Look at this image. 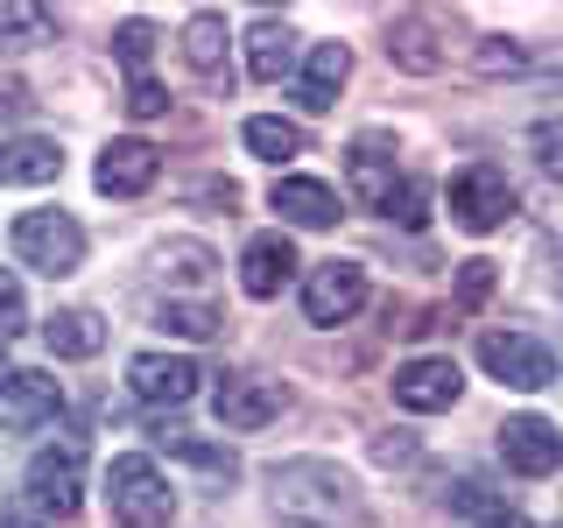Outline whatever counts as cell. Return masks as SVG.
<instances>
[{"instance_id":"6","label":"cell","mask_w":563,"mask_h":528,"mask_svg":"<svg viewBox=\"0 0 563 528\" xmlns=\"http://www.w3.org/2000/svg\"><path fill=\"white\" fill-rule=\"evenodd\" d=\"M479 360H486L493 381L521 387V395H536V387L556 381V352L542 345V339H528V331H486V339H479Z\"/></svg>"},{"instance_id":"12","label":"cell","mask_w":563,"mask_h":528,"mask_svg":"<svg viewBox=\"0 0 563 528\" xmlns=\"http://www.w3.org/2000/svg\"><path fill=\"white\" fill-rule=\"evenodd\" d=\"M57 409H64V387L49 374H35V366L0 374V422H8V430H35V422H49Z\"/></svg>"},{"instance_id":"8","label":"cell","mask_w":563,"mask_h":528,"mask_svg":"<svg viewBox=\"0 0 563 528\" xmlns=\"http://www.w3.org/2000/svg\"><path fill=\"white\" fill-rule=\"evenodd\" d=\"M457 395H465V374H457L451 352H422V360H409L395 374V402H401V409H416V416L451 409Z\"/></svg>"},{"instance_id":"17","label":"cell","mask_w":563,"mask_h":528,"mask_svg":"<svg viewBox=\"0 0 563 528\" xmlns=\"http://www.w3.org/2000/svg\"><path fill=\"white\" fill-rule=\"evenodd\" d=\"M246 70H254L261 85H282L296 70V29L275 22V14H261V22L246 29Z\"/></svg>"},{"instance_id":"14","label":"cell","mask_w":563,"mask_h":528,"mask_svg":"<svg viewBox=\"0 0 563 528\" xmlns=\"http://www.w3.org/2000/svg\"><path fill=\"white\" fill-rule=\"evenodd\" d=\"M296 275V246L289 233H261V240H246V254H240V289L254 296V304H268V296H282V282Z\"/></svg>"},{"instance_id":"22","label":"cell","mask_w":563,"mask_h":528,"mask_svg":"<svg viewBox=\"0 0 563 528\" xmlns=\"http://www.w3.org/2000/svg\"><path fill=\"white\" fill-rule=\"evenodd\" d=\"M387 57H395L401 70H437L444 64V50H437V35H430V22H422V14H401L395 29H387Z\"/></svg>"},{"instance_id":"27","label":"cell","mask_w":563,"mask_h":528,"mask_svg":"<svg viewBox=\"0 0 563 528\" xmlns=\"http://www.w3.org/2000/svg\"><path fill=\"white\" fill-rule=\"evenodd\" d=\"M128 113H134V120H155V113H169V92L148 78V70H134V85H128Z\"/></svg>"},{"instance_id":"7","label":"cell","mask_w":563,"mask_h":528,"mask_svg":"<svg viewBox=\"0 0 563 528\" xmlns=\"http://www.w3.org/2000/svg\"><path fill=\"white\" fill-rule=\"evenodd\" d=\"M366 304V268L360 261H317L303 282V317L310 324H345Z\"/></svg>"},{"instance_id":"21","label":"cell","mask_w":563,"mask_h":528,"mask_svg":"<svg viewBox=\"0 0 563 528\" xmlns=\"http://www.w3.org/2000/svg\"><path fill=\"white\" fill-rule=\"evenodd\" d=\"M184 64L198 70L205 85H219L225 78V14H190V29H184Z\"/></svg>"},{"instance_id":"29","label":"cell","mask_w":563,"mask_h":528,"mask_svg":"<svg viewBox=\"0 0 563 528\" xmlns=\"http://www.w3.org/2000/svg\"><path fill=\"white\" fill-rule=\"evenodd\" d=\"M205 268H211L205 246H163V275H176V282H205Z\"/></svg>"},{"instance_id":"3","label":"cell","mask_w":563,"mask_h":528,"mask_svg":"<svg viewBox=\"0 0 563 528\" xmlns=\"http://www.w3.org/2000/svg\"><path fill=\"white\" fill-rule=\"evenodd\" d=\"M8 246H14V261H22V268L70 275L85 261V226L70 219V211H22V219H14V233H8Z\"/></svg>"},{"instance_id":"32","label":"cell","mask_w":563,"mask_h":528,"mask_svg":"<svg viewBox=\"0 0 563 528\" xmlns=\"http://www.w3.org/2000/svg\"><path fill=\"white\" fill-rule=\"evenodd\" d=\"M380 211H387V219H401V226H422V184H416V176H401V190Z\"/></svg>"},{"instance_id":"34","label":"cell","mask_w":563,"mask_h":528,"mask_svg":"<svg viewBox=\"0 0 563 528\" xmlns=\"http://www.w3.org/2000/svg\"><path fill=\"white\" fill-rule=\"evenodd\" d=\"M0 528H43V515L29 507V493H14V501L0 507Z\"/></svg>"},{"instance_id":"18","label":"cell","mask_w":563,"mask_h":528,"mask_svg":"<svg viewBox=\"0 0 563 528\" xmlns=\"http://www.w3.org/2000/svg\"><path fill=\"white\" fill-rule=\"evenodd\" d=\"M352 78V50L345 43H317L303 57V78H296V99L310 106V113H324V106H339V85Z\"/></svg>"},{"instance_id":"26","label":"cell","mask_w":563,"mask_h":528,"mask_svg":"<svg viewBox=\"0 0 563 528\" xmlns=\"http://www.w3.org/2000/svg\"><path fill=\"white\" fill-rule=\"evenodd\" d=\"M148 50H155V22H120V29H113V57L128 64V70L148 64Z\"/></svg>"},{"instance_id":"24","label":"cell","mask_w":563,"mask_h":528,"mask_svg":"<svg viewBox=\"0 0 563 528\" xmlns=\"http://www.w3.org/2000/svg\"><path fill=\"white\" fill-rule=\"evenodd\" d=\"M49 8H29V0H0V43L29 50V43H49Z\"/></svg>"},{"instance_id":"1","label":"cell","mask_w":563,"mask_h":528,"mask_svg":"<svg viewBox=\"0 0 563 528\" xmlns=\"http://www.w3.org/2000/svg\"><path fill=\"white\" fill-rule=\"evenodd\" d=\"M268 501L289 528H352L360 521V486L331 458H289V465H275Z\"/></svg>"},{"instance_id":"25","label":"cell","mask_w":563,"mask_h":528,"mask_svg":"<svg viewBox=\"0 0 563 528\" xmlns=\"http://www.w3.org/2000/svg\"><path fill=\"white\" fill-rule=\"evenodd\" d=\"M155 324L176 331V339H211V331H219V310L211 304H155Z\"/></svg>"},{"instance_id":"15","label":"cell","mask_w":563,"mask_h":528,"mask_svg":"<svg viewBox=\"0 0 563 528\" xmlns=\"http://www.w3.org/2000/svg\"><path fill=\"white\" fill-rule=\"evenodd\" d=\"M345 176H352V190H360V198L374 205V211H380V205L401 190V163H395V148H387L380 134H360V141H352Z\"/></svg>"},{"instance_id":"4","label":"cell","mask_w":563,"mask_h":528,"mask_svg":"<svg viewBox=\"0 0 563 528\" xmlns=\"http://www.w3.org/2000/svg\"><path fill=\"white\" fill-rule=\"evenodd\" d=\"M507 211H515V184L500 163H465L451 176V219L465 233H493V226H507Z\"/></svg>"},{"instance_id":"30","label":"cell","mask_w":563,"mask_h":528,"mask_svg":"<svg viewBox=\"0 0 563 528\" xmlns=\"http://www.w3.org/2000/svg\"><path fill=\"white\" fill-rule=\"evenodd\" d=\"M479 70H528V50L507 43V35H486V43H479Z\"/></svg>"},{"instance_id":"28","label":"cell","mask_w":563,"mask_h":528,"mask_svg":"<svg viewBox=\"0 0 563 528\" xmlns=\"http://www.w3.org/2000/svg\"><path fill=\"white\" fill-rule=\"evenodd\" d=\"M29 324V304H22V282L0 268V339H14V331Z\"/></svg>"},{"instance_id":"36","label":"cell","mask_w":563,"mask_h":528,"mask_svg":"<svg viewBox=\"0 0 563 528\" xmlns=\"http://www.w3.org/2000/svg\"><path fill=\"white\" fill-rule=\"evenodd\" d=\"M479 528H528V521L515 515V507H486V521H479Z\"/></svg>"},{"instance_id":"16","label":"cell","mask_w":563,"mask_h":528,"mask_svg":"<svg viewBox=\"0 0 563 528\" xmlns=\"http://www.w3.org/2000/svg\"><path fill=\"white\" fill-rule=\"evenodd\" d=\"M268 205L282 211L289 226H339V190L331 184H317V176H282V184L268 190Z\"/></svg>"},{"instance_id":"23","label":"cell","mask_w":563,"mask_h":528,"mask_svg":"<svg viewBox=\"0 0 563 528\" xmlns=\"http://www.w3.org/2000/svg\"><path fill=\"white\" fill-rule=\"evenodd\" d=\"M240 141H246V148H254L261 155V163H289V155H303V128H296V120H275V113H254V120H246V128H240Z\"/></svg>"},{"instance_id":"35","label":"cell","mask_w":563,"mask_h":528,"mask_svg":"<svg viewBox=\"0 0 563 528\" xmlns=\"http://www.w3.org/2000/svg\"><path fill=\"white\" fill-rule=\"evenodd\" d=\"M451 507H486V486H479V480H457V493H451Z\"/></svg>"},{"instance_id":"5","label":"cell","mask_w":563,"mask_h":528,"mask_svg":"<svg viewBox=\"0 0 563 528\" xmlns=\"http://www.w3.org/2000/svg\"><path fill=\"white\" fill-rule=\"evenodd\" d=\"M29 507L70 521L85 507V451L78 444H43L29 458Z\"/></svg>"},{"instance_id":"33","label":"cell","mask_w":563,"mask_h":528,"mask_svg":"<svg viewBox=\"0 0 563 528\" xmlns=\"http://www.w3.org/2000/svg\"><path fill=\"white\" fill-rule=\"evenodd\" d=\"M486 289H493V261H465V282H457V296H465V304H479Z\"/></svg>"},{"instance_id":"10","label":"cell","mask_w":563,"mask_h":528,"mask_svg":"<svg viewBox=\"0 0 563 528\" xmlns=\"http://www.w3.org/2000/svg\"><path fill=\"white\" fill-rule=\"evenodd\" d=\"M500 458L507 472H521V480H550V472L563 465V437L550 416H507L500 430Z\"/></svg>"},{"instance_id":"31","label":"cell","mask_w":563,"mask_h":528,"mask_svg":"<svg viewBox=\"0 0 563 528\" xmlns=\"http://www.w3.org/2000/svg\"><path fill=\"white\" fill-rule=\"evenodd\" d=\"M35 113V92L22 78H0V128H14V120H29Z\"/></svg>"},{"instance_id":"13","label":"cell","mask_w":563,"mask_h":528,"mask_svg":"<svg viewBox=\"0 0 563 528\" xmlns=\"http://www.w3.org/2000/svg\"><path fill=\"white\" fill-rule=\"evenodd\" d=\"M92 176H99L106 198H141V190L163 176V148H155V141H113Z\"/></svg>"},{"instance_id":"11","label":"cell","mask_w":563,"mask_h":528,"mask_svg":"<svg viewBox=\"0 0 563 528\" xmlns=\"http://www.w3.org/2000/svg\"><path fill=\"white\" fill-rule=\"evenodd\" d=\"M282 381H261V374H233V381H219L211 387V416L225 422V430H261V422H275L282 416Z\"/></svg>"},{"instance_id":"9","label":"cell","mask_w":563,"mask_h":528,"mask_svg":"<svg viewBox=\"0 0 563 528\" xmlns=\"http://www.w3.org/2000/svg\"><path fill=\"white\" fill-rule=\"evenodd\" d=\"M198 360H184V352H134L128 360V387L141 402H155V409H176V402L198 395Z\"/></svg>"},{"instance_id":"20","label":"cell","mask_w":563,"mask_h":528,"mask_svg":"<svg viewBox=\"0 0 563 528\" xmlns=\"http://www.w3.org/2000/svg\"><path fill=\"white\" fill-rule=\"evenodd\" d=\"M43 339H49L57 360H92V352L106 345V317L99 310H57L43 324Z\"/></svg>"},{"instance_id":"19","label":"cell","mask_w":563,"mask_h":528,"mask_svg":"<svg viewBox=\"0 0 563 528\" xmlns=\"http://www.w3.org/2000/svg\"><path fill=\"white\" fill-rule=\"evenodd\" d=\"M64 176V148L43 134H22V141H0V184H57Z\"/></svg>"},{"instance_id":"2","label":"cell","mask_w":563,"mask_h":528,"mask_svg":"<svg viewBox=\"0 0 563 528\" xmlns=\"http://www.w3.org/2000/svg\"><path fill=\"white\" fill-rule=\"evenodd\" d=\"M106 507H113L120 528H169L176 493H169V480H163V465H155V458L128 451V458H113V465H106Z\"/></svg>"}]
</instances>
